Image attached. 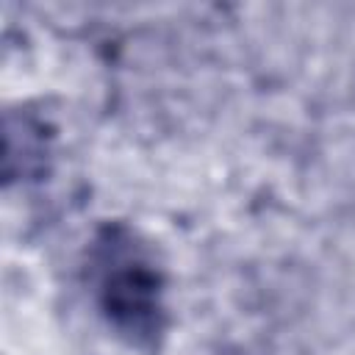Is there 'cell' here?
<instances>
[{
	"label": "cell",
	"mask_w": 355,
	"mask_h": 355,
	"mask_svg": "<svg viewBox=\"0 0 355 355\" xmlns=\"http://www.w3.org/2000/svg\"><path fill=\"white\" fill-rule=\"evenodd\" d=\"M94 302L108 327L130 347L153 349L166 327L164 269L125 225H105L89 255Z\"/></svg>",
	"instance_id": "obj_1"
}]
</instances>
